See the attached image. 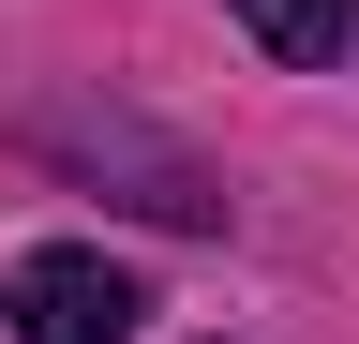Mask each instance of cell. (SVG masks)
Segmentation results:
<instances>
[{"label": "cell", "instance_id": "1", "mask_svg": "<svg viewBox=\"0 0 359 344\" xmlns=\"http://www.w3.org/2000/svg\"><path fill=\"white\" fill-rule=\"evenodd\" d=\"M0 315H15V344H135V315H150V299H135L90 240H30L15 284H0Z\"/></svg>", "mask_w": 359, "mask_h": 344}, {"label": "cell", "instance_id": "2", "mask_svg": "<svg viewBox=\"0 0 359 344\" xmlns=\"http://www.w3.org/2000/svg\"><path fill=\"white\" fill-rule=\"evenodd\" d=\"M224 15H240L269 60H330L344 46V0H224Z\"/></svg>", "mask_w": 359, "mask_h": 344}]
</instances>
